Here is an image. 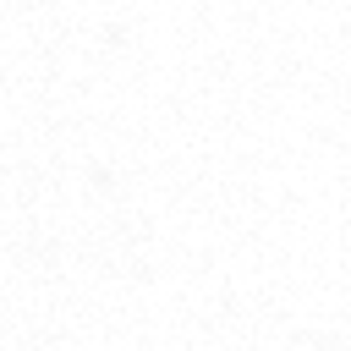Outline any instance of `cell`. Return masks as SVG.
I'll use <instances>...</instances> for the list:
<instances>
[]
</instances>
